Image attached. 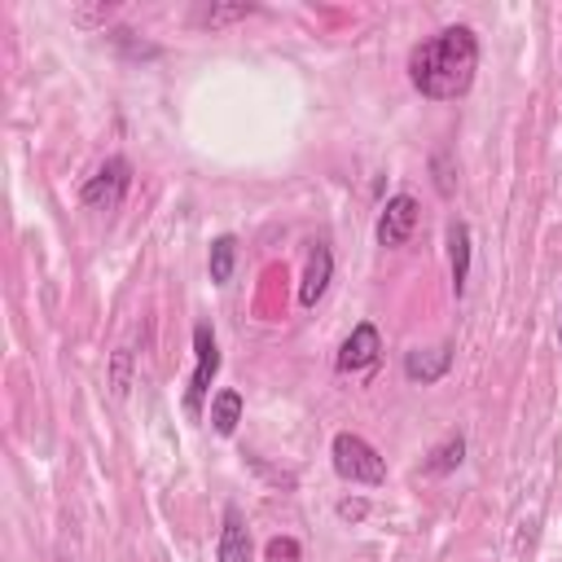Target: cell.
I'll return each mask as SVG.
<instances>
[{"instance_id":"obj_1","label":"cell","mask_w":562,"mask_h":562,"mask_svg":"<svg viewBox=\"0 0 562 562\" xmlns=\"http://www.w3.org/2000/svg\"><path fill=\"white\" fill-rule=\"evenodd\" d=\"M479 71V40L470 27H444L409 53V80L431 101H457L470 93Z\"/></svg>"},{"instance_id":"obj_2","label":"cell","mask_w":562,"mask_h":562,"mask_svg":"<svg viewBox=\"0 0 562 562\" xmlns=\"http://www.w3.org/2000/svg\"><path fill=\"white\" fill-rule=\"evenodd\" d=\"M330 457H334V470L347 483H383L387 479V462L379 457V449H373L369 440H360V435H351V431L334 435Z\"/></svg>"},{"instance_id":"obj_3","label":"cell","mask_w":562,"mask_h":562,"mask_svg":"<svg viewBox=\"0 0 562 562\" xmlns=\"http://www.w3.org/2000/svg\"><path fill=\"white\" fill-rule=\"evenodd\" d=\"M194 379H190V392H184V414L190 418H203V405H207V392L220 373V347H216V334L212 325H194Z\"/></svg>"},{"instance_id":"obj_4","label":"cell","mask_w":562,"mask_h":562,"mask_svg":"<svg viewBox=\"0 0 562 562\" xmlns=\"http://www.w3.org/2000/svg\"><path fill=\"white\" fill-rule=\"evenodd\" d=\"M128 184H132V163H128V158H106V163L97 167V176H88V184L80 190V203L110 212V207L123 203Z\"/></svg>"},{"instance_id":"obj_5","label":"cell","mask_w":562,"mask_h":562,"mask_svg":"<svg viewBox=\"0 0 562 562\" xmlns=\"http://www.w3.org/2000/svg\"><path fill=\"white\" fill-rule=\"evenodd\" d=\"M418 216H422V207H418L414 194L387 199V207L379 216V247H405L414 238V229H418Z\"/></svg>"},{"instance_id":"obj_6","label":"cell","mask_w":562,"mask_h":562,"mask_svg":"<svg viewBox=\"0 0 562 562\" xmlns=\"http://www.w3.org/2000/svg\"><path fill=\"white\" fill-rule=\"evenodd\" d=\"M379 356H383V334H379V325L360 321V325L347 334V343L338 347V369H343V373H360V369H369V364H379Z\"/></svg>"},{"instance_id":"obj_7","label":"cell","mask_w":562,"mask_h":562,"mask_svg":"<svg viewBox=\"0 0 562 562\" xmlns=\"http://www.w3.org/2000/svg\"><path fill=\"white\" fill-rule=\"evenodd\" d=\"M453 369V347L449 343H440V347H418V351H409L405 356V379L409 383H440L444 373Z\"/></svg>"},{"instance_id":"obj_8","label":"cell","mask_w":562,"mask_h":562,"mask_svg":"<svg viewBox=\"0 0 562 562\" xmlns=\"http://www.w3.org/2000/svg\"><path fill=\"white\" fill-rule=\"evenodd\" d=\"M216 558H220V562H251V531H247L238 505L225 510V527H220V549H216Z\"/></svg>"},{"instance_id":"obj_9","label":"cell","mask_w":562,"mask_h":562,"mask_svg":"<svg viewBox=\"0 0 562 562\" xmlns=\"http://www.w3.org/2000/svg\"><path fill=\"white\" fill-rule=\"evenodd\" d=\"M330 277H334V255H330V247H312L308 273H303V286H299V303H303V308H316V299L325 295Z\"/></svg>"},{"instance_id":"obj_10","label":"cell","mask_w":562,"mask_h":562,"mask_svg":"<svg viewBox=\"0 0 562 562\" xmlns=\"http://www.w3.org/2000/svg\"><path fill=\"white\" fill-rule=\"evenodd\" d=\"M449 268H453V290L462 295L470 277V229L462 220L449 225Z\"/></svg>"},{"instance_id":"obj_11","label":"cell","mask_w":562,"mask_h":562,"mask_svg":"<svg viewBox=\"0 0 562 562\" xmlns=\"http://www.w3.org/2000/svg\"><path fill=\"white\" fill-rule=\"evenodd\" d=\"M238 422H242V396H238V392H220V396L212 400V427H216L220 435H234Z\"/></svg>"},{"instance_id":"obj_12","label":"cell","mask_w":562,"mask_h":562,"mask_svg":"<svg viewBox=\"0 0 562 562\" xmlns=\"http://www.w3.org/2000/svg\"><path fill=\"white\" fill-rule=\"evenodd\" d=\"M462 462H466V440H462V435H449V440L427 457L422 470H427V475H449V470H457Z\"/></svg>"},{"instance_id":"obj_13","label":"cell","mask_w":562,"mask_h":562,"mask_svg":"<svg viewBox=\"0 0 562 562\" xmlns=\"http://www.w3.org/2000/svg\"><path fill=\"white\" fill-rule=\"evenodd\" d=\"M234 260H238V242L234 238H216L212 242V282L225 286L234 277Z\"/></svg>"},{"instance_id":"obj_14","label":"cell","mask_w":562,"mask_h":562,"mask_svg":"<svg viewBox=\"0 0 562 562\" xmlns=\"http://www.w3.org/2000/svg\"><path fill=\"white\" fill-rule=\"evenodd\" d=\"M299 540L295 536H273L268 549H264V562H299Z\"/></svg>"},{"instance_id":"obj_15","label":"cell","mask_w":562,"mask_h":562,"mask_svg":"<svg viewBox=\"0 0 562 562\" xmlns=\"http://www.w3.org/2000/svg\"><path fill=\"white\" fill-rule=\"evenodd\" d=\"M247 14H255V5H220V10H207L203 23L207 27H220V23H234V19H247Z\"/></svg>"},{"instance_id":"obj_16","label":"cell","mask_w":562,"mask_h":562,"mask_svg":"<svg viewBox=\"0 0 562 562\" xmlns=\"http://www.w3.org/2000/svg\"><path fill=\"white\" fill-rule=\"evenodd\" d=\"M115 392H119V396L128 392V351L115 356Z\"/></svg>"},{"instance_id":"obj_17","label":"cell","mask_w":562,"mask_h":562,"mask_svg":"<svg viewBox=\"0 0 562 562\" xmlns=\"http://www.w3.org/2000/svg\"><path fill=\"white\" fill-rule=\"evenodd\" d=\"M364 510H369L364 501H338V518H347V523L351 518H364Z\"/></svg>"},{"instance_id":"obj_18","label":"cell","mask_w":562,"mask_h":562,"mask_svg":"<svg viewBox=\"0 0 562 562\" xmlns=\"http://www.w3.org/2000/svg\"><path fill=\"white\" fill-rule=\"evenodd\" d=\"M558 343H562V321H558Z\"/></svg>"}]
</instances>
